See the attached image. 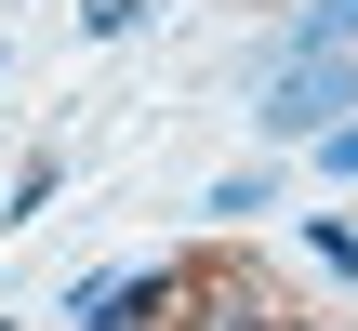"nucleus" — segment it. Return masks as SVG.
<instances>
[{
	"mask_svg": "<svg viewBox=\"0 0 358 331\" xmlns=\"http://www.w3.org/2000/svg\"><path fill=\"white\" fill-rule=\"evenodd\" d=\"M80 27H93V40H133V27H146V0H80Z\"/></svg>",
	"mask_w": 358,
	"mask_h": 331,
	"instance_id": "6e6552de",
	"label": "nucleus"
},
{
	"mask_svg": "<svg viewBox=\"0 0 358 331\" xmlns=\"http://www.w3.org/2000/svg\"><path fill=\"white\" fill-rule=\"evenodd\" d=\"M173 318H199V331H279V305L252 292V265H213V252H199V265H186V305H173Z\"/></svg>",
	"mask_w": 358,
	"mask_h": 331,
	"instance_id": "7ed1b4c3",
	"label": "nucleus"
},
{
	"mask_svg": "<svg viewBox=\"0 0 358 331\" xmlns=\"http://www.w3.org/2000/svg\"><path fill=\"white\" fill-rule=\"evenodd\" d=\"M0 66H13V40H0Z\"/></svg>",
	"mask_w": 358,
	"mask_h": 331,
	"instance_id": "9d476101",
	"label": "nucleus"
},
{
	"mask_svg": "<svg viewBox=\"0 0 358 331\" xmlns=\"http://www.w3.org/2000/svg\"><path fill=\"white\" fill-rule=\"evenodd\" d=\"M279 53H358V0H306Z\"/></svg>",
	"mask_w": 358,
	"mask_h": 331,
	"instance_id": "20e7f679",
	"label": "nucleus"
},
{
	"mask_svg": "<svg viewBox=\"0 0 358 331\" xmlns=\"http://www.w3.org/2000/svg\"><path fill=\"white\" fill-rule=\"evenodd\" d=\"M319 172H345V186H358V119H332V133H319Z\"/></svg>",
	"mask_w": 358,
	"mask_h": 331,
	"instance_id": "1a4fd4ad",
	"label": "nucleus"
},
{
	"mask_svg": "<svg viewBox=\"0 0 358 331\" xmlns=\"http://www.w3.org/2000/svg\"><path fill=\"white\" fill-rule=\"evenodd\" d=\"M173 305H186V265H120L66 292V331H173Z\"/></svg>",
	"mask_w": 358,
	"mask_h": 331,
	"instance_id": "f03ea898",
	"label": "nucleus"
},
{
	"mask_svg": "<svg viewBox=\"0 0 358 331\" xmlns=\"http://www.w3.org/2000/svg\"><path fill=\"white\" fill-rule=\"evenodd\" d=\"M279 146H319L332 119H358V53H279V80H266V106H252Z\"/></svg>",
	"mask_w": 358,
	"mask_h": 331,
	"instance_id": "f257e3e1",
	"label": "nucleus"
},
{
	"mask_svg": "<svg viewBox=\"0 0 358 331\" xmlns=\"http://www.w3.org/2000/svg\"><path fill=\"white\" fill-rule=\"evenodd\" d=\"M306 252H319V279H345V292H358V226H345V212H319Z\"/></svg>",
	"mask_w": 358,
	"mask_h": 331,
	"instance_id": "423d86ee",
	"label": "nucleus"
},
{
	"mask_svg": "<svg viewBox=\"0 0 358 331\" xmlns=\"http://www.w3.org/2000/svg\"><path fill=\"white\" fill-rule=\"evenodd\" d=\"M199 212H213V226H252V212H279V172H226Z\"/></svg>",
	"mask_w": 358,
	"mask_h": 331,
	"instance_id": "39448f33",
	"label": "nucleus"
},
{
	"mask_svg": "<svg viewBox=\"0 0 358 331\" xmlns=\"http://www.w3.org/2000/svg\"><path fill=\"white\" fill-rule=\"evenodd\" d=\"M53 186H66V159H53V146H40V159H27V172H13V226H40V212H53Z\"/></svg>",
	"mask_w": 358,
	"mask_h": 331,
	"instance_id": "0eeeda50",
	"label": "nucleus"
}]
</instances>
